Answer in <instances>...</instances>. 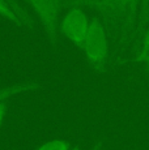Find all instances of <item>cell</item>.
<instances>
[{"label":"cell","mask_w":149,"mask_h":150,"mask_svg":"<svg viewBox=\"0 0 149 150\" xmlns=\"http://www.w3.org/2000/svg\"><path fill=\"white\" fill-rule=\"evenodd\" d=\"M149 26V0H116L107 30L115 35L120 50L135 48Z\"/></svg>","instance_id":"1"},{"label":"cell","mask_w":149,"mask_h":150,"mask_svg":"<svg viewBox=\"0 0 149 150\" xmlns=\"http://www.w3.org/2000/svg\"><path fill=\"white\" fill-rule=\"evenodd\" d=\"M81 51L92 69L102 74L106 72L109 65L110 43H109V30L101 17L94 16L90 21V26L84 42Z\"/></svg>","instance_id":"2"},{"label":"cell","mask_w":149,"mask_h":150,"mask_svg":"<svg viewBox=\"0 0 149 150\" xmlns=\"http://www.w3.org/2000/svg\"><path fill=\"white\" fill-rule=\"evenodd\" d=\"M92 18L81 7H70L59 24V31L76 47H81L88 34Z\"/></svg>","instance_id":"3"},{"label":"cell","mask_w":149,"mask_h":150,"mask_svg":"<svg viewBox=\"0 0 149 150\" xmlns=\"http://www.w3.org/2000/svg\"><path fill=\"white\" fill-rule=\"evenodd\" d=\"M31 5L51 45H56L60 24L62 0H26Z\"/></svg>","instance_id":"4"},{"label":"cell","mask_w":149,"mask_h":150,"mask_svg":"<svg viewBox=\"0 0 149 150\" xmlns=\"http://www.w3.org/2000/svg\"><path fill=\"white\" fill-rule=\"evenodd\" d=\"M115 1L116 0H71L70 7H87L94 11L105 22L106 28H109L113 21Z\"/></svg>","instance_id":"5"},{"label":"cell","mask_w":149,"mask_h":150,"mask_svg":"<svg viewBox=\"0 0 149 150\" xmlns=\"http://www.w3.org/2000/svg\"><path fill=\"white\" fill-rule=\"evenodd\" d=\"M42 88H43V83L39 81H28V82H21V83H15V85L7 86V88H0V102L9 100L13 97L39 90Z\"/></svg>","instance_id":"6"},{"label":"cell","mask_w":149,"mask_h":150,"mask_svg":"<svg viewBox=\"0 0 149 150\" xmlns=\"http://www.w3.org/2000/svg\"><path fill=\"white\" fill-rule=\"evenodd\" d=\"M71 149H72V145L68 141L58 138V140H51L42 144L35 150H71Z\"/></svg>","instance_id":"7"},{"label":"cell","mask_w":149,"mask_h":150,"mask_svg":"<svg viewBox=\"0 0 149 150\" xmlns=\"http://www.w3.org/2000/svg\"><path fill=\"white\" fill-rule=\"evenodd\" d=\"M8 114V100H4V102H0V129H1L3 124H4V120L7 117Z\"/></svg>","instance_id":"8"},{"label":"cell","mask_w":149,"mask_h":150,"mask_svg":"<svg viewBox=\"0 0 149 150\" xmlns=\"http://www.w3.org/2000/svg\"><path fill=\"white\" fill-rule=\"evenodd\" d=\"M102 148H104V141L99 140V141H97L96 142V145L93 146V149L92 150H102Z\"/></svg>","instance_id":"9"},{"label":"cell","mask_w":149,"mask_h":150,"mask_svg":"<svg viewBox=\"0 0 149 150\" xmlns=\"http://www.w3.org/2000/svg\"><path fill=\"white\" fill-rule=\"evenodd\" d=\"M145 63H147V65H148V69H149V55L147 56V59H145Z\"/></svg>","instance_id":"10"},{"label":"cell","mask_w":149,"mask_h":150,"mask_svg":"<svg viewBox=\"0 0 149 150\" xmlns=\"http://www.w3.org/2000/svg\"><path fill=\"white\" fill-rule=\"evenodd\" d=\"M71 150H80V148H79V146H72V149H71Z\"/></svg>","instance_id":"11"}]
</instances>
